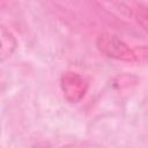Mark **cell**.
Wrapping results in <instances>:
<instances>
[{
	"label": "cell",
	"instance_id": "5",
	"mask_svg": "<svg viewBox=\"0 0 148 148\" xmlns=\"http://www.w3.org/2000/svg\"><path fill=\"white\" fill-rule=\"evenodd\" d=\"M30 148H51V145L46 141H42V142H38V143H35L34 146H31Z\"/></svg>",
	"mask_w": 148,
	"mask_h": 148
},
{
	"label": "cell",
	"instance_id": "3",
	"mask_svg": "<svg viewBox=\"0 0 148 148\" xmlns=\"http://www.w3.org/2000/svg\"><path fill=\"white\" fill-rule=\"evenodd\" d=\"M0 39H1V61L3 62L7 58L12 57L17 47V39L14 36V34L7 29L5 25H1L0 28Z\"/></svg>",
	"mask_w": 148,
	"mask_h": 148
},
{
	"label": "cell",
	"instance_id": "1",
	"mask_svg": "<svg viewBox=\"0 0 148 148\" xmlns=\"http://www.w3.org/2000/svg\"><path fill=\"white\" fill-rule=\"evenodd\" d=\"M96 46L102 54L110 59L126 62H134L138 60V54L135 51L131 49L121 38L113 34H101L96 39Z\"/></svg>",
	"mask_w": 148,
	"mask_h": 148
},
{
	"label": "cell",
	"instance_id": "4",
	"mask_svg": "<svg viewBox=\"0 0 148 148\" xmlns=\"http://www.w3.org/2000/svg\"><path fill=\"white\" fill-rule=\"evenodd\" d=\"M135 20L140 27L148 32V8L139 5L135 9Z\"/></svg>",
	"mask_w": 148,
	"mask_h": 148
},
{
	"label": "cell",
	"instance_id": "2",
	"mask_svg": "<svg viewBox=\"0 0 148 148\" xmlns=\"http://www.w3.org/2000/svg\"><path fill=\"white\" fill-rule=\"evenodd\" d=\"M88 88V81L77 72L67 71L60 77V89L62 96L72 104L79 103L86 96Z\"/></svg>",
	"mask_w": 148,
	"mask_h": 148
}]
</instances>
